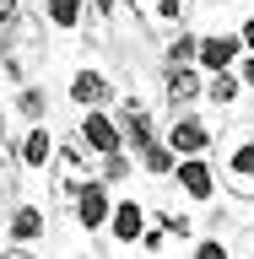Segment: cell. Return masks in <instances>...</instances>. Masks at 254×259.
Instances as JSON below:
<instances>
[{
	"label": "cell",
	"instance_id": "19",
	"mask_svg": "<svg viewBox=\"0 0 254 259\" xmlns=\"http://www.w3.org/2000/svg\"><path fill=\"white\" fill-rule=\"evenodd\" d=\"M195 54H200V32L178 27V32L162 38V70H168V65H195Z\"/></svg>",
	"mask_w": 254,
	"mask_h": 259
},
{
	"label": "cell",
	"instance_id": "25",
	"mask_svg": "<svg viewBox=\"0 0 254 259\" xmlns=\"http://www.w3.org/2000/svg\"><path fill=\"white\" fill-rule=\"evenodd\" d=\"M190 259H233V254H227L222 238H195V254Z\"/></svg>",
	"mask_w": 254,
	"mask_h": 259
},
{
	"label": "cell",
	"instance_id": "6",
	"mask_svg": "<svg viewBox=\"0 0 254 259\" xmlns=\"http://www.w3.org/2000/svg\"><path fill=\"white\" fill-rule=\"evenodd\" d=\"M162 141L173 146V157H206L216 146V130L200 113H173V124H162Z\"/></svg>",
	"mask_w": 254,
	"mask_h": 259
},
{
	"label": "cell",
	"instance_id": "32",
	"mask_svg": "<svg viewBox=\"0 0 254 259\" xmlns=\"http://www.w3.org/2000/svg\"><path fill=\"white\" fill-rule=\"evenodd\" d=\"M0 238H6V210H0Z\"/></svg>",
	"mask_w": 254,
	"mask_h": 259
},
{
	"label": "cell",
	"instance_id": "11",
	"mask_svg": "<svg viewBox=\"0 0 254 259\" xmlns=\"http://www.w3.org/2000/svg\"><path fill=\"white\" fill-rule=\"evenodd\" d=\"M173 184H178L184 194H190L195 205L216 200V167H211L206 157H178V167H173Z\"/></svg>",
	"mask_w": 254,
	"mask_h": 259
},
{
	"label": "cell",
	"instance_id": "18",
	"mask_svg": "<svg viewBox=\"0 0 254 259\" xmlns=\"http://www.w3.org/2000/svg\"><path fill=\"white\" fill-rule=\"evenodd\" d=\"M38 6H44L49 32H81L87 22V0H38Z\"/></svg>",
	"mask_w": 254,
	"mask_h": 259
},
{
	"label": "cell",
	"instance_id": "27",
	"mask_svg": "<svg viewBox=\"0 0 254 259\" xmlns=\"http://www.w3.org/2000/svg\"><path fill=\"white\" fill-rule=\"evenodd\" d=\"M162 243H168V232H162V227H152V232H141V248H146V254H162Z\"/></svg>",
	"mask_w": 254,
	"mask_h": 259
},
{
	"label": "cell",
	"instance_id": "3",
	"mask_svg": "<svg viewBox=\"0 0 254 259\" xmlns=\"http://www.w3.org/2000/svg\"><path fill=\"white\" fill-rule=\"evenodd\" d=\"M114 119H119V135H125V151H130V157H141L146 146L162 141V124H157V113H152V103L135 97V92H125L119 103H114Z\"/></svg>",
	"mask_w": 254,
	"mask_h": 259
},
{
	"label": "cell",
	"instance_id": "13",
	"mask_svg": "<svg viewBox=\"0 0 254 259\" xmlns=\"http://www.w3.org/2000/svg\"><path fill=\"white\" fill-rule=\"evenodd\" d=\"M16 157H22V167H27V173H44L49 162H54V130H49V124H27V130H22Z\"/></svg>",
	"mask_w": 254,
	"mask_h": 259
},
{
	"label": "cell",
	"instance_id": "20",
	"mask_svg": "<svg viewBox=\"0 0 254 259\" xmlns=\"http://www.w3.org/2000/svg\"><path fill=\"white\" fill-rule=\"evenodd\" d=\"M16 113H22L27 124H49V92H44V81L16 87Z\"/></svg>",
	"mask_w": 254,
	"mask_h": 259
},
{
	"label": "cell",
	"instance_id": "30",
	"mask_svg": "<svg viewBox=\"0 0 254 259\" xmlns=\"http://www.w3.org/2000/svg\"><path fill=\"white\" fill-rule=\"evenodd\" d=\"M0 259H32V254H27V248H16V243H11V248H0Z\"/></svg>",
	"mask_w": 254,
	"mask_h": 259
},
{
	"label": "cell",
	"instance_id": "7",
	"mask_svg": "<svg viewBox=\"0 0 254 259\" xmlns=\"http://www.w3.org/2000/svg\"><path fill=\"white\" fill-rule=\"evenodd\" d=\"M76 141L92 151V157H114V151H125V135H119V119L108 108H87L76 124Z\"/></svg>",
	"mask_w": 254,
	"mask_h": 259
},
{
	"label": "cell",
	"instance_id": "24",
	"mask_svg": "<svg viewBox=\"0 0 254 259\" xmlns=\"http://www.w3.org/2000/svg\"><path fill=\"white\" fill-rule=\"evenodd\" d=\"M157 227L168 232V238H195V232H200L190 210H173V205H168V210H157Z\"/></svg>",
	"mask_w": 254,
	"mask_h": 259
},
{
	"label": "cell",
	"instance_id": "17",
	"mask_svg": "<svg viewBox=\"0 0 254 259\" xmlns=\"http://www.w3.org/2000/svg\"><path fill=\"white\" fill-rule=\"evenodd\" d=\"M119 16H125V0H87V22H81V32L103 44V38H114Z\"/></svg>",
	"mask_w": 254,
	"mask_h": 259
},
{
	"label": "cell",
	"instance_id": "31",
	"mask_svg": "<svg viewBox=\"0 0 254 259\" xmlns=\"http://www.w3.org/2000/svg\"><path fill=\"white\" fill-rule=\"evenodd\" d=\"M6 119H11V113H6V108H0V146H6Z\"/></svg>",
	"mask_w": 254,
	"mask_h": 259
},
{
	"label": "cell",
	"instance_id": "4",
	"mask_svg": "<svg viewBox=\"0 0 254 259\" xmlns=\"http://www.w3.org/2000/svg\"><path fill=\"white\" fill-rule=\"evenodd\" d=\"M125 11L135 16V27H141L146 38H168V32H178L190 22L195 0H125Z\"/></svg>",
	"mask_w": 254,
	"mask_h": 259
},
{
	"label": "cell",
	"instance_id": "9",
	"mask_svg": "<svg viewBox=\"0 0 254 259\" xmlns=\"http://www.w3.org/2000/svg\"><path fill=\"white\" fill-rule=\"evenodd\" d=\"M70 103H76L81 113H87V108H108V103H119V87H114L103 70L81 65L76 76H70Z\"/></svg>",
	"mask_w": 254,
	"mask_h": 259
},
{
	"label": "cell",
	"instance_id": "33",
	"mask_svg": "<svg viewBox=\"0 0 254 259\" xmlns=\"http://www.w3.org/2000/svg\"><path fill=\"white\" fill-rule=\"evenodd\" d=\"M211 6H233V0H211Z\"/></svg>",
	"mask_w": 254,
	"mask_h": 259
},
{
	"label": "cell",
	"instance_id": "23",
	"mask_svg": "<svg viewBox=\"0 0 254 259\" xmlns=\"http://www.w3.org/2000/svg\"><path fill=\"white\" fill-rule=\"evenodd\" d=\"M130 173H135V157H130V151L97 157V178H103V184H130Z\"/></svg>",
	"mask_w": 254,
	"mask_h": 259
},
{
	"label": "cell",
	"instance_id": "22",
	"mask_svg": "<svg viewBox=\"0 0 254 259\" xmlns=\"http://www.w3.org/2000/svg\"><path fill=\"white\" fill-rule=\"evenodd\" d=\"M22 157H16V146H0V205H16V184H22Z\"/></svg>",
	"mask_w": 254,
	"mask_h": 259
},
{
	"label": "cell",
	"instance_id": "1",
	"mask_svg": "<svg viewBox=\"0 0 254 259\" xmlns=\"http://www.w3.org/2000/svg\"><path fill=\"white\" fill-rule=\"evenodd\" d=\"M44 65H49V22H44V6H32L0 32V76L16 92L44 76Z\"/></svg>",
	"mask_w": 254,
	"mask_h": 259
},
{
	"label": "cell",
	"instance_id": "10",
	"mask_svg": "<svg viewBox=\"0 0 254 259\" xmlns=\"http://www.w3.org/2000/svg\"><path fill=\"white\" fill-rule=\"evenodd\" d=\"M238 60H243L238 32H200V54H195V65H200L206 76H216V70H233Z\"/></svg>",
	"mask_w": 254,
	"mask_h": 259
},
{
	"label": "cell",
	"instance_id": "5",
	"mask_svg": "<svg viewBox=\"0 0 254 259\" xmlns=\"http://www.w3.org/2000/svg\"><path fill=\"white\" fill-rule=\"evenodd\" d=\"M216 178H222V189L233 194V200H254V124H243V135L227 146Z\"/></svg>",
	"mask_w": 254,
	"mask_h": 259
},
{
	"label": "cell",
	"instance_id": "26",
	"mask_svg": "<svg viewBox=\"0 0 254 259\" xmlns=\"http://www.w3.org/2000/svg\"><path fill=\"white\" fill-rule=\"evenodd\" d=\"M22 11H27V6H22V0H0V32L11 27V22H16V16H22Z\"/></svg>",
	"mask_w": 254,
	"mask_h": 259
},
{
	"label": "cell",
	"instance_id": "16",
	"mask_svg": "<svg viewBox=\"0 0 254 259\" xmlns=\"http://www.w3.org/2000/svg\"><path fill=\"white\" fill-rule=\"evenodd\" d=\"M108 232H114V243H141V232H146V205H141V200H119L114 216H108Z\"/></svg>",
	"mask_w": 254,
	"mask_h": 259
},
{
	"label": "cell",
	"instance_id": "14",
	"mask_svg": "<svg viewBox=\"0 0 254 259\" xmlns=\"http://www.w3.org/2000/svg\"><path fill=\"white\" fill-rule=\"evenodd\" d=\"M44 232H49V222H44V210H38V205H11V210H6V238H11L16 248L38 243Z\"/></svg>",
	"mask_w": 254,
	"mask_h": 259
},
{
	"label": "cell",
	"instance_id": "8",
	"mask_svg": "<svg viewBox=\"0 0 254 259\" xmlns=\"http://www.w3.org/2000/svg\"><path fill=\"white\" fill-rule=\"evenodd\" d=\"M206 92V70L200 65H168L162 70V97H168V108L173 113H190Z\"/></svg>",
	"mask_w": 254,
	"mask_h": 259
},
{
	"label": "cell",
	"instance_id": "12",
	"mask_svg": "<svg viewBox=\"0 0 254 259\" xmlns=\"http://www.w3.org/2000/svg\"><path fill=\"white\" fill-rule=\"evenodd\" d=\"M70 210H76V227H81V232H97V227H108V216H114L108 184H103V178H92V184H87L76 200H70Z\"/></svg>",
	"mask_w": 254,
	"mask_h": 259
},
{
	"label": "cell",
	"instance_id": "28",
	"mask_svg": "<svg viewBox=\"0 0 254 259\" xmlns=\"http://www.w3.org/2000/svg\"><path fill=\"white\" fill-rule=\"evenodd\" d=\"M233 70H238V81H243V92H254V54H243V60L233 65Z\"/></svg>",
	"mask_w": 254,
	"mask_h": 259
},
{
	"label": "cell",
	"instance_id": "15",
	"mask_svg": "<svg viewBox=\"0 0 254 259\" xmlns=\"http://www.w3.org/2000/svg\"><path fill=\"white\" fill-rule=\"evenodd\" d=\"M243 81H238V70H216V76H206V92H200V103L206 108H238L243 103Z\"/></svg>",
	"mask_w": 254,
	"mask_h": 259
},
{
	"label": "cell",
	"instance_id": "21",
	"mask_svg": "<svg viewBox=\"0 0 254 259\" xmlns=\"http://www.w3.org/2000/svg\"><path fill=\"white\" fill-rule=\"evenodd\" d=\"M135 167H141L146 178H173L178 157H173V146H168V141H157V146H146L141 157H135Z\"/></svg>",
	"mask_w": 254,
	"mask_h": 259
},
{
	"label": "cell",
	"instance_id": "29",
	"mask_svg": "<svg viewBox=\"0 0 254 259\" xmlns=\"http://www.w3.org/2000/svg\"><path fill=\"white\" fill-rule=\"evenodd\" d=\"M238 44H243V54H254V16H243V27H238Z\"/></svg>",
	"mask_w": 254,
	"mask_h": 259
},
{
	"label": "cell",
	"instance_id": "2",
	"mask_svg": "<svg viewBox=\"0 0 254 259\" xmlns=\"http://www.w3.org/2000/svg\"><path fill=\"white\" fill-rule=\"evenodd\" d=\"M92 162H97V157H92L81 141L54 146V162L44 167V173H49V200H54V205H70V200H76V194L97 178V173H92Z\"/></svg>",
	"mask_w": 254,
	"mask_h": 259
}]
</instances>
